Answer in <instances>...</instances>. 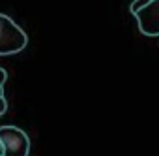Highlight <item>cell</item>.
I'll return each mask as SVG.
<instances>
[{
  "label": "cell",
  "mask_w": 159,
  "mask_h": 156,
  "mask_svg": "<svg viewBox=\"0 0 159 156\" xmlns=\"http://www.w3.org/2000/svg\"><path fill=\"white\" fill-rule=\"evenodd\" d=\"M135 17L144 36H159V0H152L142 6Z\"/></svg>",
  "instance_id": "obj_3"
},
{
  "label": "cell",
  "mask_w": 159,
  "mask_h": 156,
  "mask_svg": "<svg viewBox=\"0 0 159 156\" xmlns=\"http://www.w3.org/2000/svg\"><path fill=\"white\" fill-rule=\"evenodd\" d=\"M0 141L4 145V156H28L30 152V139L21 128L2 126Z\"/></svg>",
  "instance_id": "obj_2"
},
{
  "label": "cell",
  "mask_w": 159,
  "mask_h": 156,
  "mask_svg": "<svg viewBox=\"0 0 159 156\" xmlns=\"http://www.w3.org/2000/svg\"><path fill=\"white\" fill-rule=\"evenodd\" d=\"M26 32L8 15L0 13V55H15L26 47Z\"/></svg>",
  "instance_id": "obj_1"
},
{
  "label": "cell",
  "mask_w": 159,
  "mask_h": 156,
  "mask_svg": "<svg viewBox=\"0 0 159 156\" xmlns=\"http://www.w3.org/2000/svg\"><path fill=\"white\" fill-rule=\"evenodd\" d=\"M148 2H152V0H135V2L131 4V8H129V10H131V13L135 15V13H137V12L142 8V6H146Z\"/></svg>",
  "instance_id": "obj_4"
},
{
  "label": "cell",
  "mask_w": 159,
  "mask_h": 156,
  "mask_svg": "<svg viewBox=\"0 0 159 156\" xmlns=\"http://www.w3.org/2000/svg\"><path fill=\"white\" fill-rule=\"evenodd\" d=\"M0 156H4V145H2V141H0Z\"/></svg>",
  "instance_id": "obj_7"
},
{
  "label": "cell",
  "mask_w": 159,
  "mask_h": 156,
  "mask_svg": "<svg viewBox=\"0 0 159 156\" xmlns=\"http://www.w3.org/2000/svg\"><path fill=\"white\" fill-rule=\"evenodd\" d=\"M6 109H8V102H6V98H0V115H4Z\"/></svg>",
  "instance_id": "obj_6"
},
{
  "label": "cell",
  "mask_w": 159,
  "mask_h": 156,
  "mask_svg": "<svg viewBox=\"0 0 159 156\" xmlns=\"http://www.w3.org/2000/svg\"><path fill=\"white\" fill-rule=\"evenodd\" d=\"M6 79H8V73L0 68V98H4V83H6Z\"/></svg>",
  "instance_id": "obj_5"
}]
</instances>
